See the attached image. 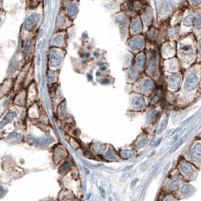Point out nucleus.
<instances>
[{
  "label": "nucleus",
  "instance_id": "obj_7",
  "mask_svg": "<svg viewBox=\"0 0 201 201\" xmlns=\"http://www.w3.org/2000/svg\"><path fill=\"white\" fill-rule=\"evenodd\" d=\"M154 87V83H153V81L150 79H147L143 83V89L145 91H150L151 89H153Z\"/></svg>",
  "mask_w": 201,
  "mask_h": 201
},
{
  "label": "nucleus",
  "instance_id": "obj_6",
  "mask_svg": "<svg viewBox=\"0 0 201 201\" xmlns=\"http://www.w3.org/2000/svg\"><path fill=\"white\" fill-rule=\"evenodd\" d=\"M132 104H133L136 108H142L145 105V102H144V99L142 97H137L135 98L132 102Z\"/></svg>",
  "mask_w": 201,
  "mask_h": 201
},
{
  "label": "nucleus",
  "instance_id": "obj_1",
  "mask_svg": "<svg viewBox=\"0 0 201 201\" xmlns=\"http://www.w3.org/2000/svg\"><path fill=\"white\" fill-rule=\"evenodd\" d=\"M197 85H198V79L197 78V76L195 74L192 73L188 76L184 87L188 90H193L197 86Z\"/></svg>",
  "mask_w": 201,
  "mask_h": 201
},
{
  "label": "nucleus",
  "instance_id": "obj_9",
  "mask_svg": "<svg viewBox=\"0 0 201 201\" xmlns=\"http://www.w3.org/2000/svg\"><path fill=\"white\" fill-rule=\"evenodd\" d=\"M178 184H178V180H174L173 182L169 184V189H171V190H176V189L178 188Z\"/></svg>",
  "mask_w": 201,
  "mask_h": 201
},
{
  "label": "nucleus",
  "instance_id": "obj_11",
  "mask_svg": "<svg viewBox=\"0 0 201 201\" xmlns=\"http://www.w3.org/2000/svg\"><path fill=\"white\" fill-rule=\"evenodd\" d=\"M191 157L193 159H198V160H200V150H198V152L197 151H194L191 154Z\"/></svg>",
  "mask_w": 201,
  "mask_h": 201
},
{
  "label": "nucleus",
  "instance_id": "obj_5",
  "mask_svg": "<svg viewBox=\"0 0 201 201\" xmlns=\"http://www.w3.org/2000/svg\"><path fill=\"white\" fill-rule=\"evenodd\" d=\"M180 82V79L177 75H172L169 77V83L170 86L176 87L178 85V83Z\"/></svg>",
  "mask_w": 201,
  "mask_h": 201
},
{
  "label": "nucleus",
  "instance_id": "obj_16",
  "mask_svg": "<svg viewBox=\"0 0 201 201\" xmlns=\"http://www.w3.org/2000/svg\"><path fill=\"white\" fill-rule=\"evenodd\" d=\"M0 21H1V17H0Z\"/></svg>",
  "mask_w": 201,
  "mask_h": 201
},
{
  "label": "nucleus",
  "instance_id": "obj_14",
  "mask_svg": "<svg viewBox=\"0 0 201 201\" xmlns=\"http://www.w3.org/2000/svg\"><path fill=\"white\" fill-rule=\"evenodd\" d=\"M5 194V190L2 188V187H0V197H2V195Z\"/></svg>",
  "mask_w": 201,
  "mask_h": 201
},
{
  "label": "nucleus",
  "instance_id": "obj_13",
  "mask_svg": "<svg viewBox=\"0 0 201 201\" xmlns=\"http://www.w3.org/2000/svg\"><path fill=\"white\" fill-rule=\"evenodd\" d=\"M70 167V163H66L63 166V167L61 168V169H63V170H64V169H67V168Z\"/></svg>",
  "mask_w": 201,
  "mask_h": 201
},
{
  "label": "nucleus",
  "instance_id": "obj_3",
  "mask_svg": "<svg viewBox=\"0 0 201 201\" xmlns=\"http://www.w3.org/2000/svg\"><path fill=\"white\" fill-rule=\"evenodd\" d=\"M181 167H182V171L184 172V173L190 176L193 172L192 167L190 166V164H188L186 162H182V163L181 164Z\"/></svg>",
  "mask_w": 201,
  "mask_h": 201
},
{
  "label": "nucleus",
  "instance_id": "obj_10",
  "mask_svg": "<svg viewBox=\"0 0 201 201\" xmlns=\"http://www.w3.org/2000/svg\"><path fill=\"white\" fill-rule=\"evenodd\" d=\"M190 186L189 185H188V184H186V185H184L183 188H182V192L183 194L184 195H187L189 193H190Z\"/></svg>",
  "mask_w": 201,
  "mask_h": 201
},
{
  "label": "nucleus",
  "instance_id": "obj_4",
  "mask_svg": "<svg viewBox=\"0 0 201 201\" xmlns=\"http://www.w3.org/2000/svg\"><path fill=\"white\" fill-rule=\"evenodd\" d=\"M35 24H36V17L32 16L30 18H28L27 21H26L25 28L27 30H31L33 29V27L35 26Z\"/></svg>",
  "mask_w": 201,
  "mask_h": 201
},
{
  "label": "nucleus",
  "instance_id": "obj_15",
  "mask_svg": "<svg viewBox=\"0 0 201 201\" xmlns=\"http://www.w3.org/2000/svg\"><path fill=\"white\" fill-rule=\"evenodd\" d=\"M101 192H102V195H103V197H104V191H103V189L101 188Z\"/></svg>",
  "mask_w": 201,
  "mask_h": 201
},
{
  "label": "nucleus",
  "instance_id": "obj_2",
  "mask_svg": "<svg viewBox=\"0 0 201 201\" xmlns=\"http://www.w3.org/2000/svg\"><path fill=\"white\" fill-rule=\"evenodd\" d=\"M16 116V114L15 112H9L5 116H4V118L1 122H0V129H2L5 125H7L8 123H9L12 120L13 118Z\"/></svg>",
  "mask_w": 201,
  "mask_h": 201
},
{
  "label": "nucleus",
  "instance_id": "obj_8",
  "mask_svg": "<svg viewBox=\"0 0 201 201\" xmlns=\"http://www.w3.org/2000/svg\"><path fill=\"white\" fill-rule=\"evenodd\" d=\"M156 118H157V114H155V112L149 113V114H148V122L152 123V122H154V121L156 120Z\"/></svg>",
  "mask_w": 201,
  "mask_h": 201
},
{
  "label": "nucleus",
  "instance_id": "obj_12",
  "mask_svg": "<svg viewBox=\"0 0 201 201\" xmlns=\"http://www.w3.org/2000/svg\"><path fill=\"white\" fill-rule=\"evenodd\" d=\"M129 76L131 78H135L136 76H137V71L136 70H129Z\"/></svg>",
  "mask_w": 201,
  "mask_h": 201
}]
</instances>
